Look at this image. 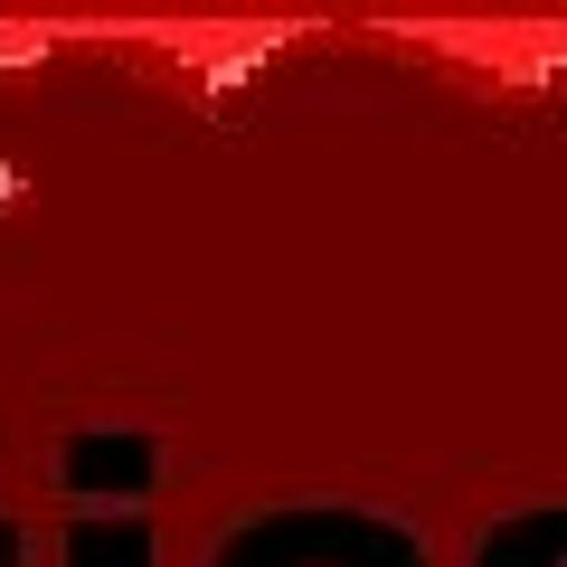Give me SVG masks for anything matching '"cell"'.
Listing matches in <instances>:
<instances>
[{"label": "cell", "mask_w": 567, "mask_h": 567, "mask_svg": "<svg viewBox=\"0 0 567 567\" xmlns=\"http://www.w3.org/2000/svg\"><path fill=\"white\" fill-rule=\"evenodd\" d=\"M10 558H20V529H10V520H0V567H10Z\"/></svg>", "instance_id": "obj_4"}, {"label": "cell", "mask_w": 567, "mask_h": 567, "mask_svg": "<svg viewBox=\"0 0 567 567\" xmlns=\"http://www.w3.org/2000/svg\"><path fill=\"white\" fill-rule=\"evenodd\" d=\"M66 567H152V520H142V511H123V520L76 511V529H66Z\"/></svg>", "instance_id": "obj_3"}, {"label": "cell", "mask_w": 567, "mask_h": 567, "mask_svg": "<svg viewBox=\"0 0 567 567\" xmlns=\"http://www.w3.org/2000/svg\"><path fill=\"white\" fill-rule=\"evenodd\" d=\"M218 567H425V539L360 502H284L256 511L218 548Z\"/></svg>", "instance_id": "obj_1"}, {"label": "cell", "mask_w": 567, "mask_h": 567, "mask_svg": "<svg viewBox=\"0 0 567 567\" xmlns=\"http://www.w3.org/2000/svg\"><path fill=\"white\" fill-rule=\"evenodd\" d=\"M558 558H567V502L520 511V520H502L483 548H473V567H558Z\"/></svg>", "instance_id": "obj_2"}]
</instances>
